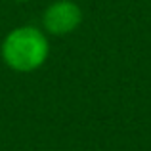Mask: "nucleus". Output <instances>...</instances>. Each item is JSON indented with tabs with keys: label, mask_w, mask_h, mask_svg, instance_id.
I'll list each match as a JSON object with an SVG mask.
<instances>
[{
	"label": "nucleus",
	"mask_w": 151,
	"mask_h": 151,
	"mask_svg": "<svg viewBox=\"0 0 151 151\" xmlns=\"http://www.w3.org/2000/svg\"><path fill=\"white\" fill-rule=\"evenodd\" d=\"M0 58L14 73L38 71L50 58V40L42 27L19 25L4 37Z\"/></svg>",
	"instance_id": "f257e3e1"
},
{
	"label": "nucleus",
	"mask_w": 151,
	"mask_h": 151,
	"mask_svg": "<svg viewBox=\"0 0 151 151\" xmlns=\"http://www.w3.org/2000/svg\"><path fill=\"white\" fill-rule=\"evenodd\" d=\"M82 10L73 0H54L40 15V27L48 37H65L81 27Z\"/></svg>",
	"instance_id": "f03ea898"
},
{
	"label": "nucleus",
	"mask_w": 151,
	"mask_h": 151,
	"mask_svg": "<svg viewBox=\"0 0 151 151\" xmlns=\"http://www.w3.org/2000/svg\"><path fill=\"white\" fill-rule=\"evenodd\" d=\"M14 2H19V4H23V2H31V0H14Z\"/></svg>",
	"instance_id": "7ed1b4c3"
}]
</instances>
